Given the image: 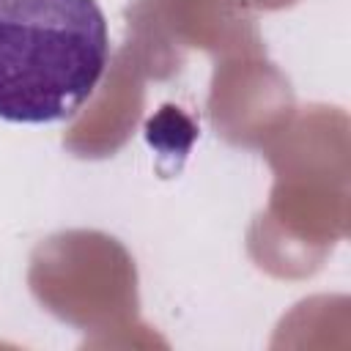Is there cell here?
I'll use <instances>...</instances> for the list:
<instances>
[{
    "label": "cell",
    "mask_w": 351,
    "mask_h": 351,
    "mask_svg": "<svg viewBox=\"0 0 351 351\" xmlns=\"http://www.w3.org/2000/svg\"><path fill=\"white\" fill-rule=\"evenodd\" d=\"M110 60L96 0H0V118L55 123L96 90Z\"/></svg>",
    "instance_id": "obj_1"
}]
</instances>
